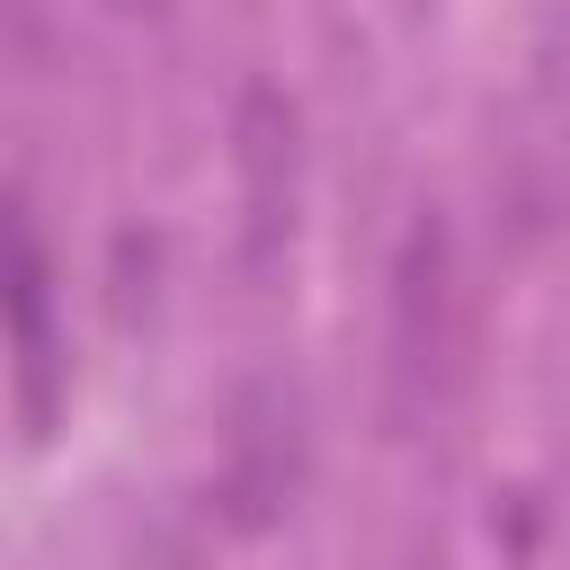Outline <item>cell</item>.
<instances>
[{
	"label": "cell",
	"mask_w": 570,
	"mask_h": 570,
	"mask_svg": "<svg viewBox=\"0 0 570 570\" xmlns=\"http://www.w3.org/2000/svg\"><path fill=\"white\" fill-rule=\"evenodd\" d=\"M312 472V428H303V392L294 383H249L232 401V436H223V517L232 525H276L303 499Z\"/></svg>",
	"instance_id": "6da1fadb"
},
{
	"label": "cell",
	"mask_w": 570,
	"mask_h": 570,
	"mask_svg": "<svg viewBox=\"0 0 570 570\" xmlns=\"http://www.w3.org/2000/svg\"><path fill=\"white\" fill-rule=\"evenodd\" d=\"M454 374V240L436 214L410 223L401 258H392V383L401 410L436 401Z\"/></svg>",
	"instance_id": "7a4b0ae2"
},
{
	"label": "cell",
	"mask_w": 570,
	"mask_h": 570,
	"mask_svg": "<svg viewBox=\"0 0 570 570\" xmlns=\"http://www.w3.org/2000/svg\"><path fill=\"white\" fill-rule=\"evenodd\" d=\"M303 151H294V107L276 89H249L240 98V232H249V267H267L285 240H294V178Z\"/></svg>",
	"instance_id": "3957f363"
},
{
	"label": "cell",
	"mask_w": 570,
	"mask_h": 570,
	"mask_svg": "<svg viewBox=\"0 0 570 570\" xmlns=\"http://www.w3.org/2000/svg\"><path fill=\"white\" fill-rule=\"evenodd\" d=\"M9 258H18V285H9V303H18V410H27V436H45L53 428V321H45V240H36V214L18 205V223H9Z\"/></svg>",
	"instance_id": "277c9868"
}]
</instances>
